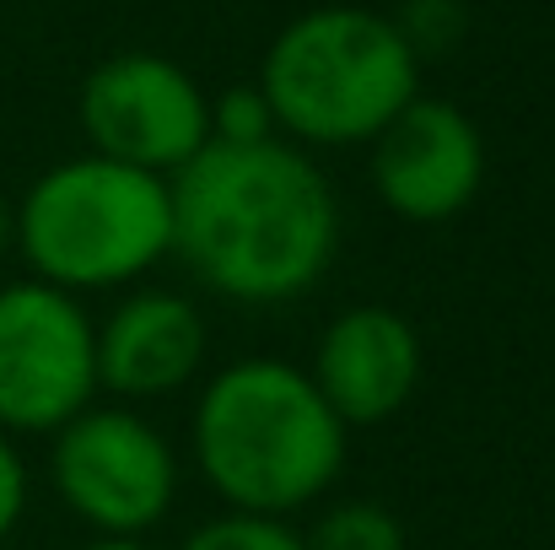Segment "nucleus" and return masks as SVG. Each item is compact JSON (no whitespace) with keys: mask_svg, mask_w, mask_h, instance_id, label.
I'll return each mask as SVG.
<instances>
[{"mask_svg":"<svg viewBox=\"0 0 555 550\" xmlns=\"http://www.w3.org/2000/svg\"><path fill=\"white\" fill-rule=\"evenodd\" d=\"M168 205L173 254L199 286L248 308L292 303L319 286L340 243L335 189L302 146L286 141H210L168 179Z\"/></svg>","mask_w":555,"mask_h":550,"instance_id":"f257e3e1","label":"nucleus"},{"mask_svg":"<svg viewBox=\"0 0 555 550\" xmlns=\"http://www.w3.org/2000/svg\"><path fill=\"white\" fill-rule=\"evenodd\" d=\"M346 426L313 378L275 357L221 367L194 405V459L232 513L286 519L313 508L340 464Z\"/></svg>","mask_w":555,"mask_h":550,"instance_id":"f03ea898","label":"nucleus"},{"mask_svg":"<svg viewBox=\"0 0 555 550\" xmlns=\"http://www.w3.org/2000/svg\"><path fill=\"white\" fill-rule=\"evenodd\" d=\"M421 54L393 16L367 5H319L275 33L259 92L275 130L308 146H367L415 98Z\"/></svg>","mask_w":555,"mask_h":550,"instance_id":"7ed1b4c3","label":"nucleus"},{"mask_svg":"<svg viewBox=\"0 0 555 550\" xmlns=\"http://www.w3.org/2000/svg\"><path fill=\"white\" fill-rule=\"evenodd\" d=\"M16 254L33 281L70 297L130 286L173 254L168 179L92 152L54 163L16 200Z\"/></svg>","mask_w":555,"mask_h":550,"instance_id":"20e7f679","label":"nucleus"},{"mask_svg":"<svg viewBox=\"0 0 555 550\" xmlns=\"http://www.w3.org/2000/svg\"><path fill=\"white\" fill-rule=\"evenodd\" d=\"M49 481L98 540H141L179 497V459L141 410L87 405L49 437Z\"/></svg>","mask_w":555,"mask_h":550,"instance_id":"39448f33","label":"nucleus"},{"mask_svg":"<svg viewBox=\"0 0 555 550\" xmlns=\"http://www.w3.org/2000/svg\"><path fill=\"white\" fill-rule=\"evenodd\" d=\"M98 324L81 297L43 281L0 286V432L54 437L98 394Z\"/></svg>","mask_w":555,"mask_h":550,"instance_id":"423d86ee","label":"nucleus"},{"mask_svg":"<svg viewBox=\"0 0 555 550\" xmlns=\"http://www.w3.org/2000/svg\"><path fill=\"white\" fill-rule=\"evenodd\" d=\"M81 130L92 157L173 179L210 146V98L179 60L114 54L81 81Z\"/></svg>","mask_w":555,"mask_h":550,"instance_id":"0eeeda50","label":"nucleus"},{"mask_svg":"<svg viewBox=\"0 0 555 550\" xmlns=\"http://www.w3.org/2000/svg\"><path fill=\"white\" fill-rule=\"evenodd\" d=\"M367 146L377 200L415 227L464 216L486 183V141L475 119L442 98L415 92Z\"/></svg>","mask_w":555,"mask_h":550,"instance_id":"6e6552de","label":"nucleus"},{"mask_svg":"<svg viewBox=\"0 0 555 550\" xmlns=\"http://www.w3.org/2000/svg\"><path fill=\"white\" fill-rule=\"evenodd\" d=\"M308 378L346 432L383 426L421 388V335L393 308H346L319 335Z\"/></svg>","mask_w":555,"mask_h":550,"instance_id":"1a4fd4ad","label":"nucleus"},{"mask_svg":"<svg viewBox=\"0 0 555 550\" xmlns=\"http://www.w3.org/2000/svg\"><path fill=\"white\" fill-rule=\"evenodd\" d=\"M98 388L114 399H168L199 378L210 330L179 292H130L92 335Z\"/></svg>","mask_w":555,"mask_h":550,"instance_id":"9d476101","label":"nucleus"},{"mask_svg":"<svg viewBox=\"0 0 555 550\" xmlns=\"http://www.w3.org/2000/svg\"><path fill=\"white\" fill-rule=\"evenodd\" d=\"M302 540L308 550H404V524L383 502H335Z\"/></svg>","mask_w":555,"mask_h":550,"instance_id":"9b49d317","label":"nucleus"},{"mask_svg":"<svg viewBox=\"0 0 555 550\" xmlns=\"http://www.w3.org/2000/svg\"><path fill=\"white\" fill-rule=\"evenodd\" d=\"M179 550H308V540L286 519H259V513H221L199 524Z\"/></svg>","mask_w":555,"mask_h":550,"instance_id":"f8f14e48","label":"nucleus"},{"mask_svg":"<svg viewBox=\"0 0 555 550\" xmlns=\"http://www.w3.org/2000/svg\"><path fill=\"white\" fill-rule=\"evenodd\" d=\"M210 141H221V146H259V141H281L275 114H270V103H264L259 81H254V87H227L221 98H210Z\"/></svg>","mask_w":555,"mask_h":550,"instance_id":"ddd939ff","label":"nucleus"},{"mask_svg":"<svg viewBox=\"0 0 555 550\" xmlns=\"http://www.w3.org/2000/svg\"><path fill=\"white\" fill-rule=\"evenodd\" d=\"M27 491H33L27 464H22L16 443L0 432V546H5V540L16 535V524H22V513H27Z\"/></svg>","mask_w":555,"mask_h":550,"instance_id":"4468645a","label":"nucleus"},{"mask_svg":"<svg viewBox=\"0 0 555 550\" xmlns=\"http://www.w3.org/2000/svg\"><path fill=\"white\" fill-rule=\"evenodd\" d=\"M11 248H16V205L0 194V259H5Z\"/></svg>","mask_w":555,"mask_h":550,"instance_id":"2eb2a0df","label":"nucleus"},{"mask_svg":"<svg viewBox=\"0 0 555 550\" xmlns=\"http://www.w3.org/2000/svg\"><path fill=\"white\" fill-rule=\"evenodd\" d=\"M81 550H152V546H141V540H92Z\"/></svg>","mask_w":555,"mask_h":550,"instance_id":"dca6fc26","label":"nucleus"}]
</instances>
